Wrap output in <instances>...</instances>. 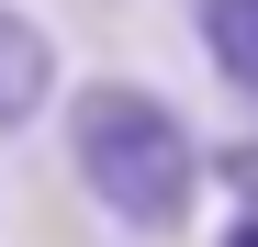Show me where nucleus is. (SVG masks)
I'll return each instance as SVG.
<instances>
[{"instance_id":"4","label":"nucleus","mask_w":258,"mask_h":247,"mask_svg":"<svg viewBox=\"0 0 258 247\" xmlns=\"http://www.w3.org/2000/svg\"><path fill=\"white\" fill-rule=\"evenodd\" d=\"M213 180H236V202H258V146H202Z\"/></svg>"},{"instance_id":"1","label":"nucleus","mask_w":258,"mask_h":247,"mask_svg":"<svg viewBox=\"0 0 258 247\" xmlns=\"http://www.w3.org/2000/svg\"><path fill=\"white\" fill-rule=\"evenodd\" d=\"M68 169L123 236H180L202 202V135L146 79H90L68 90Z\"/></svg>"},{"instance_id":"5","label":"nucleus","mask_w":258,"mask_h":247,"mask_svg":"<svg viewBox=\"0 0 258 247\" xmlns=\"http://www.w3.org/2000/svg\"><path fill=\"white\" fill-rule=\"evenodd\" d=\"M213 247H258V202H236V214H225V236H213Z\"/></svg>"},{"instance_id":"2","label":"nucleus","mask_w":258,"mask_h":247,"mask_svg":"<svg viewBox=\"0 0 258 247\" xmlns=\"http://www.w3.org/2000/svg\"><path fill=\"white\" fill-rule=\"evenodd\" d=\"M45 112H56V34L23 0H0V135H23Z\"/></svg>"},{"instance_id":"3","label":"nucleus","mask_w":258,"mask_h":247,"mask_svg":"<svg viewBox=\"0 0 258 247\" xmlns=\"http://www.w3.org/2000/svg\"><path fill=\"white\" fill-rule=\"evenodd\" d=\"M191 34H202V56H213V79L258 101V0H202V12H191Z\"/></svg>"}]
</instances>
